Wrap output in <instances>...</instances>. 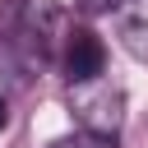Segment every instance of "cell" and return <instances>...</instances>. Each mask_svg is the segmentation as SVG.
I'll return each instance as SVG.
<instances>
[{
  "label": "cell",
  "mask_w": 148,
  "mask_h": 148,
  "mask_svg": "<svg viewBox=\"0 0 148 148\" xmlns=\"http://www.w3.org/2000/svg\"><path fill=\"white\" fill-rule=\"evenodd\" d=\"M65 102H69V116L74 125L88 134V139H102V143H116L120 139V125H125V88L102 69L92 79H79L65 88Z\"/></svg>",
  "instance_id": "obj_1"
},
{
  "label": "cell",
  "mask_w": 148,
  "mask_h": 148,
  "mask_svg": "<svg viewBox=\"0 0 148 148\" xmlns=\"http://www.w3.org/2000/svg\"><path fill=\"white\" fill-rule=\"evenodd\" d=\"M60 69L69 83L79 79H92L106 69V46L92 28H65V42H60Z\"/></svg>",
  "instance_id": "obj_2"
},
{
  "label": "cell",
  "mask_w": 148,
  "mask_h": 148,
  "mask_svg": "<svg viewBox=\"0 0 148 148\" xmlns=\"http://www.w3.org/2000/svg\"><path fill=\"white\" fill-rule=\"evenodd\" d=\"M111 28L134 60H148V0H106Z\"/></svg>",
  "instance_id": "obj_3"
},
{
  "label": "cell",
  "mask_w": 148,
  "mask_h": 148,
  "mask_svg": "<svg viewBox=\"0 0 148 148\" xmlns=\"http://www.w3.org/2000/svg\"><path fill=\"white\" fill-rule=\"evenodd\" d=\"M56 148H116V143H102V139H88V134H79V139H65V143H56Z\"/></svg>",
  "instance_id": "obj_4"
},
{
  "label": "cell",
  "mask_w": 148,
  "mask_h": 148,
  "mask_svg": "<svg viewBox=\"0 0 148 148\" xmlns=\"http://www.w3.org/2000/svg\"><path fill=\"white\" fill-rule=\"evenodd\" d=\"M9 125V106H5V97H0V130Z\"/></svg>",
  "instance_id": "obj_5"
}]
</instances>
